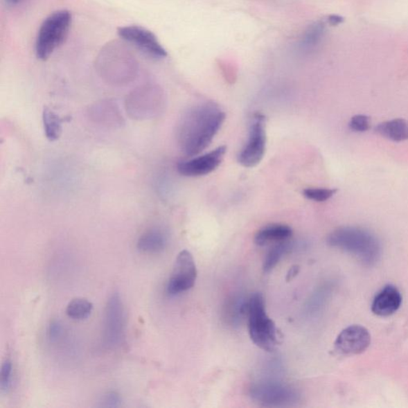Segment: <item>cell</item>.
I'll use <instances>...</instances> for the list:
<instances>
[{
    "label": "cell",
    "mask_w": 408,
    "mask_h": 408,
    "mask_svg": "<svg viewBox=\"0 0 408 408\" xmlns=\"http://www.w3.org/2000/svg\"><path fill=\"white\" fill-rule=\"evenodd\" d=\"M337 192V189L330 188H307L303 190L305 197L316 202H325Z\"/></svg>",
    "instance_id": "22"
},
{
    "label": "cell",
    "mask_w": 408,
    "mask_h": 408,
    "mask_svg": "<svg viewBox=\"0 0 408 408\" xmlns=\"http://www.w3.org/2000/svg\"><path fill=\"white\" fill-rule=\"evenodd\" d=\"M327 242L332 247L353 254L367 266H373L378 263L382 254L379 238L362 227H340L330 233Z\"/></svg>",
    "instance_id": "2"
},
{
    "label": "cell",
    "mask_w": 408,
    "mask_h": 408,
    "mask_svg": "<svg viewBox=\"0 0 408 408\" xmlns=\"http://www.w3.org/2000/svg\"><path fill=\"white\" fill-rule=\"evenodd\" d=\"M44 130L46 139L55 141L60 139L62 134V123L60 116L49 108H44L42 113Z\"/></svg>",
    "instance_id": "19"
},
{
    "label": "cell",
    "mask_w": 408,
    "mask_h": 408,
    "mask_svg": "<svg viewBox=\"0 0 408 408\" xmlns=\"http://www.w3.org/2000/svg\"><path fill=\"white\" fill-rule=\"evenodd\" d=\"M71 14L68 10H58L42 23L37 36L36 55L41 60H46L67 36L71 24Z\"/></svg>",
    "instance_id": "4"
},
{
    "label": "cell",
    "mask_w": 408,
    "mask_h": 408,
    "mask_svg": "<svg viewBox=\"0 0 408 408\" xmlns=\"http://www.w3.org/2000/svg\"><path fill=\"white\" fill-rule=\"evenodd\" d=\"M294 249V243L287 240L278 242L267 254L263 263L264 272L268 273L277 266L283 258Z\"/></svg>",
    "instance_id": "18"
},
{
    "label": "cell",
    "mask_w": 408,
    "mask_h": 408,
    "mask_svg": "<svg viewBox=\"0 0 408 408\" xmlns=\"http://www.w3.org/2000/svg\"><path fill=\"white\" fill-rule=\"evenodd\" d=\"M123 405L121 396L116 391H109L100 400V407H119Z\"/></svg>",
    "instance_id": "25"
},
{
    "label": "cell",
    "mask_w": 408,
    "mask_h": 408,
    "mask_svg": "<svg viewBox=\"0 0 408 408\" xmlns=\"http://www.w3.org/2000/svg\"><path fill=\"white\" fill-rule=\"evenodd\" d=\"M125 328L123 302L118 293L110 296L105 306L103 323V344L109 348L118 347L123 342Z\"/></svg>",
    "instance_id": "6"
},
{
    "label": "cell",
    "mask_w": 408,
    "mask_h": 408,
    "mask_svg": "<svg viewBox=\"0 0 408 408\" xmlns=\"http://www.w3.org/2000/svg\"><path fill=\"white\" fill-rule=\"evenodd\" d=\"M226 118L224 111L214 103H203L190 109L179 125L178 142L188 157L208 148Z\"/></svg>",
    "instance_id": "1"
},
{
    "label": "cell",
    "mask_w": 408,
    "mask_h": 408,
    "mask_svg": "<svg viewBox=\"0 0 408 408\" xmlns=\"http://www.w3.org/2000/svg\"><path fill=\"white\" fill-rule=\"evenodd\" d=\"M118 34L121 38L152 57L163 58L168 55L156 35L141 26H124L118 29Z\"/></svg>",
    "instance_id": "9"
},
{
    "label": "cell",
    "mask_w": 408,
    "mask_h": 408,
    "mask_svg": "<svg viewBox=\"0 0 408 408\" xmlns=\"http://www.w3.org/2000/svg\"><path fill=\"white\" fill-rule=\"evenodd\" d=\"M94 305L87 299H73L66 307V314L73 320H85L92 314Z\"/></svg>",
    "instance_id": "21"
},
{
    "label": "cell",
    "mask_w": 408,
    "mask_h": 408,
    "mask_svg": "<svg viewBox=\"0 0 408 408\" xmlns=\"http://www.w3.org/2000/svg\"><path fill=\"white\" fill-rule=\"evenodd\" d=\"M249 296L237 294L231 296L224 306V317L231 326H238L247 317Z\"/></svg>",
    "instance_id": "13"
},
{
    "label": "cell",
    "mask_w": 408,
    "mask_h": 408,
    "mask_svg": "<svg viewBox=\"0 0 408 408\" xmlns=\"http://www.w3.org/2000/svg\"><path fill=\"white\" fill-rule=\"evenodd\" d=\"M330 292V286L323 285L319 289H317L307 301L305 307V314L309 316H314L319 314V312L326 305Z\"/></svg>",
    "instance_id": "20"
},
{
    "label": "cell",
    "mask_w": 408,
    "mask_h": 408,
    "mask_svg": "<svg viewBox=\"0 0 408 408\" xmlns=\"http://www.w3.org/2000/svg\"><path fill=\"white\" fill-rule=\"evenodd\" d=\"M247 317L251 341L263 351L272 353L278 344L277 328L267 314L266 305L261 294L249 296Z\"/></svg>",
    "instance_id": "3"
},
{
    "label": "cell",
    "mask_w": 408,
    "mask_h": 408,
    "mask_svg": "<svg viewBox=\"0 0 408 408\" xmlns=\"http://www.w3.org/2000/svg\"><path fill=\"white\" fill-rule=\"evenodd\" d=\"M63 328L60 321L51 322L48 328V337L51 342H55L62 336Z\"/></svg>",
    "instance_id": "26"
},
{
    "label": "cell",
    "mask_w": 408,
    "mask_h": 408,
    "mask_svg": "<svg viewBox=\"0 0 408 408\" xmlns=\"http://www.w3.org/2000/svg\"><path fill=\"white\" fill-rule=\"evenodd\" d=\"M197 278V268L193 254L184 250L180 252L175 262L172 272L168 279L167 292L175 296L192 289Z\"/></svg>",
    "instance_id": "8"
},
{
    "label": "cell",
    "mask_w": 408,
    "mask_h": 408,
    "mask_svg": "<svg viewBox=\"0 0 408 408\" xmlns=\"http://www.w3.org/2000/svg\"><path fill=\"white\" fill-rule=\"evenodd\" d=\"M402 295L400 290L392 285H388L376 294L372 304L374 314L389 317L400 308Z\"/></svg>",
    "instance_id": "12"
},
{
    "label": "cell",
    "mask_w": 408,
    "mask_h": 408,
    "mask_svg": "<svg viewBox=\"0 0 408 408\" xmlns=\"http://www.w3.org/2000/svg\"><path fill=\"white\" fill-rule=\"evenodd\" d=\"M326 22L332 26H337L344 22V18L342 15L332 14L328 15Z\"/></svg>",
    "instance_id": "27"
},
{
    "label": "cell",
    "mask_w": 408,
    "mask_h": 408,
    "mask_svg": "<svg viewBox=\"0 0 408 408\" xmlns=\"http://www.w3.org/2000/svg\"><path fill=\"white\" fill-rule=\"evenodd\" d=\"M349 129L353 132H364L370 129L371 120L366 115H356L349 121Z\"/></svg>",
    "instance_id": "24"
},
{
    "label": "cell",
    "mask_w": 408,
    "mask_h": 408,
    "mask_svg": "<svg viewBox=\"0 0 408 408\" xmlns=\"http://www.w3.org/2000/svg\"><path fill=\"white\" fill-rule=\"evenodd\" d=\"M375 132L394 142H402L408 140V121L397 118L384 121L375 127Z\"/></svg>",
    "instance_id": "16"
},
{
    "label": "cell",
    "mask_w": 408,
    "mask_h": 408,
    "mask_svg": "<svg viewBox=\"0 0 408 408\" xmlns=\"http://www.w3.org/2000/svg\"><path fill=\"white\" fill-rule=\"evenodd\" d=\"M12 360L9 359L4 360L1 367V373H0V391L2 393H5L10 389V384H12Z\"/></svg>",
    "instance_id": "23"
},
{
    "label": "cell",
    "mask_w": 408,
    "mask_h": 408,
    "mask_svg": "<svg viewBox=\"0 0 408 408\" xmlns=\"http://www.w3.org/2000/svg\"><path fill=\"white\" fill-rule=\"evenodd\" d=\"M226 146H220L203 156L181 161L177 164V171L188 177L205 176L215 170L224 160Z\"/></svg>",
    "instance_id": "10"
},
{
    "label": "cell",
    "mask_w": 408,
    "mask_h": 408,
    "mask_svg": "<svg viewBox=\"0 0 408 408\" xmlns=\"http://www.w3.org/2000/svg\"><path fill=\"white\" fill-rule=\"evenodd\" d=\"M292 234V229L287 225L272 224L258 231L254 237V242L258 246H265L272 242L288 240Z\"/></svg>",
    "instance_id": "15"
},
{
    "label": "cell",
    "mask_w": 408,
    "mask_h": 408,
    "mask_svg": "<svg viewBox=\"0 0 408 408\" xmlns=\"http://www.w3.org/2000/svg\"><path fill=\"white\" fill-rule=\"evenodd\" d=\"M298 272H299V267H293L292 268H290V272L287 275L288 279H291V278H294L295 276V275L296 274H298Z\"/></svg>",
    "instance_id": "28"
},
{
    "label": "cell",
    "mask_w": 408,
    "mask_h": 408,
    "mask_svg": "<svg viewBox=\"0 0 408 408\" xmlns=\"http://www.w3.org/2000/svg\"><path fill=\"white\" fill-rule=\"evenodd\" d=\"M7 1L10 3V4H17L19 2V0H7Z\"/></svg>",
    "instance_id": "29"
},
{
    "label": "cell",
    "mask_w": 408,
    "mask_h": 408,
    "mask_svg": "<svg viewBox=\"0 0 408 408\" xmlns=\"http://www.w3.org/2000/svg\"><path fill=\"white\" fill-rule=\"evenodd\" d=\"M265 121L266 119L263 114H254L247 145L238 157V163L243 167H256L263 160L267 145Z\"/></svg>",
    "instance_id": "7"
},
{
    "label": "cell",
    "mask_w": 408,
    "mask_h": 408,
    "mask_svg": "<svg viewBox=\"0 0 408 408\" xmlns=\"http://www.w3.org/2000/svg\"><path fill=\"white\" fill-rule=\"evenodd\" d=\"M249 394L254 402L267 407L293 405L301 397L294 386L275 379L256 381L251 386Z\"/></svg>",
    "instance_id": "5"
},
{
    "label": "cell",
    "mask_w": 408,
    "mask_h": 408,
    "mask_svg": "<svg viewBox=\"0 0 408 408\" xmlns=\"http://www.w3.org/2000/svg\"><path fill=\"white\" fill-rule=\"evenodd\" d=\"M167 242L166 233L159 229H152L139 238L137 248L143 253L159 254L166 249Z\"/></svg>",
    "instance_id": "14"
},
{
    "label": "cell",
    "mask_w": 408,
    "mask_h": 408,
    "mask_svg": "<svg viewBox=\"0 0 408 408\" xmlns=\"http://www.w3.org/2000/svg\"><path fill=\"white\" fill-rule=\"evenodd\" d=\"M325 21H317L305 31L300 42V48L304 51L314 50L321 44L326 33Z\"/></svg>",
    "instance_id": "17"
},
{
    "label": "cell",
    "mask_w": 408,
    "mask_h": 408,
    "mask_svg": "<svg viewBox=\"0 0 408 408\" xmlns=\"http://www.w3.org/2000/svg\"><path fill=\"white\" fill-rule=\"evenodd\" d=\"M371 335L362 326H351L344 328L336 339V351L344 355H357L364 353L369 347Z\"/></svg>",
    "instance_id": "11"
}]
</instances>
